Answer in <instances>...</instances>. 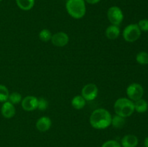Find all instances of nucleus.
Instances as JSON below:
<instances>
[{"mask_svg": "<svg viewBox=\"0 0 148 147\" xmlns=\"http://www.w3.org/2000/svg\"><path fill=\"white\" fill-rule=\"evenodd\" d=\"M69 36L64 32H58L52 35L51 39V41L53 46L60 48L66 46L69 43Z\"/></svg>", "mask_w": 148, "mask_h": 147, "instance_id": "8", "label": "nucleus"}, {"mask_svg": "<svg viewBox=\"0 0 148 147\" xmlns=\"http://www.w3.org/2000/svg\"><path fill=\"white\" fill-rule=\"evenodd\" d=\"M49 106V102L47 99L43 97L38 98V106L37 109H38L40 111L46 110Z\"/></svg>", "mask_w": 148, "mask_h": 147, "instance_id": "22", "label": "nucleus"}, {"mask_svg": "<svg viewBox=\"0 0 148 147\" xmlns=\"http://www.w3.org/2000/svg\"><path fill=\"white\" fill-rule=\"evenodd\" d=\"M134 111L139 112V113H144L147 112L148 110V103L145 99H141L134 102Z\"/></svg>", "mask_w": 148, "mask_h": 147, "instance_id": "14", "label": "nucleus"}, {"mask_svg": "<svg viewBox=\"0 0 148 147\" xmlns=\"http://www.w3.org/2000/svg\"><path fill=\"white\" fill-rule=\"evenodd\" d=\"M9 95L10 92L7 86L0 84V102H4L8 100Z\"/></svg>", "mask_w": 148, "mask_h": 147, "instance_id": "21", "label": "nucleus"}, {"mask_svg": "<svg viewBox=\"0 0 148 147\" xmlns=\"http://www.w3.org/2000/svg\"><path fill=\"white\" fill-rule=\"evenodd\" d=\"M138 138L133 134L124 135L121 141V147H137L138 145Z\"/></svg>", "mask_w": 148, "mask_h": 147, "instance_id": "12", "label": "nucleus"}, {"mask_svg": "<svg viewBox=\"0 0 148 147\" xmlns=\"http://www.w3.org/2000/svg\"><path fill=\"white\" fill-rule=\"evenodd\" d=\"M39 38L41 41L43 42H49L50 41L52 37V33L48 29H43V30H40V32L39 33Z\"/></svg>", "mask_w": 148, "mask_h": 147, "instance_id": "20", "label": "nucleus"}, {"mask_svg": "<svg viewBox=\"0 0 148 147\" xmlns=\"http://www.w3.org/2000/svg\"><path fill=\"white\" fill-rule=\"evenodd\" d=\"M36 0H16V4L20 10L28 11L33 7Z\"/></svg>", "mask_w": 148, "mask_h": 147, "instance_id": "15", "label": "nucleus"}, {"mask_svg": "<svg viewBox=\"0 0 148 147\" xmlns=\"http://www.w3.org/2000/svg\"><path fill=\"white\" fill-rule=\"evenodd\" d=\"M140 27V30L143 32H148V20L147 19H143L140 20L137 24Z\"/></svg>", "mask_w": 148, "mask_h": 147, "instance_id": "23", "label": "nucleus"}, {"mask_svg": "<svg viewBox=\"0 0 148 147\" xmlns=\"http://www.w3.org/2000/svg\"><path fill=\"white\" fill-rule=\"evenodd\" d=\"M142 31L137 24H130L123 30V37L128 43H134L140 37Z\"/></svg>", "mask_w": 148, "mask_h": 147, "instance_id": "4", "label": "nucleus"}, {"mask_svg": "<svg viewBox=\"0 0 148 147\" xmlns=\"http://www.w3.org/2000/svg\"><path fill=\"white\" fill-rule=\"evenodd\" d=\"M72 106L75 110H82L86 105V100L82 97V95H77L72 99Z\"/></svg>", "mask_w": 148, "mask_h": 147, "instance_id": "16", "label": "nucleus"}, {"mask_svg": "<svg viewBox=\"0 0 148 147\" xmlns=\"http://www.w3.org/2000/svg\"><path fill=\"white\" fill-rule=\"evenodd\" d=\"M144 146L145 147H148V136L146 137L144 141Z\"/></svg>", "mask_w": 148, "mask_h": 147, "instance_id": "26", "label": "nucleus"}, {"mask_svg": "<svg viewBox=\"0 0 148 147\" xmlns=\"http://www.w3.org/2000/svg\"><path fill=\"white\" fill-rule=\"evenodd\" d=\"M66 10L68 14L73 18H82L86 13L85 1L84 0H67Z\"/></svg>", "mask_w": 148, "mask_h": 147, "instance_id": "3", "label": "nucleus"}, {"mask_svg": "<svg viewBox=\"0 0 148 147\" xmlns=\"http://www.w3.org/2000/svg\"><path fill=\"white\" fill-rule=\"evenodd\" d=\"M84 1L90 4H98V2H100L101 0H84Z\"/></svg>", "mask_w": 148, "mask_h": 147, "instance_id": "25", "label": "nucleus"}, {"mask_svg": "<svg viewBox=\"0 0 148 147\" xmlns=\"http://www.w3.org/2000/svg\"><path fill=\"white\" fill-rule=\"evenodd\" d=\"M101 147H121V144L114 140H109L103 144Z\"/></svg>", "mask_w": 148, "mask_h": 147, "instance_id": "24", "label": "nucleus"}, {"mask_svg": "<svg viewBox=\"0 0 148 147\" xmlns=\"http://www.w3.org/2000/svg\"><path fill=\"white\" fill-rule=\"evenodd\" d=\"M2 1V0H0V1Z\"/></svg>", "mask_w": 148, "mask_h": 147, "instance_id": "27", "label": "nucleus"}, {"mask_svg": "<svg viewBox=\"0 0 148 147\" xmlns=\"http://www.w3.org/2000/svg\"><path fill=\"white\" fill-rule=\"evenodd\" d=\"M51 124V120L49 117L43 116L38 119V120L36 121V127L38 131L40 132H46L50 129Z\"/></svg>", "mask_w": 148, "mask_h": 147, "instance_id": "11", "label": "nucleus"}, {"mask_svg": "<svg viewBox=\"0 0 148 147\" xmlns=\"http://www.w3.org/2000/svg\"><path fill=\"white\" fill-rule=\"evenodd\" d=\"M106 36L108 39L111 40H116L120 35V28L119 26L111 24L106 29Z\"/></svg>", "mask_w": 148, "mask_h": 147, "instance_id": "13", "label": "nucleus"}, {"mask_svg": "<svg viewBox=\"0 0 148 147\" xmlns=\"http://www.w3.org/2000/svg\"><path fill=\"white\" fill-rule=\"evenodd\" d=\"M22 99H23V97H22L21 94L19 93V92H14L10 94L9 95L8 100L9 102H11L13 105H17V104H19L21 102Z\"/></svg>", "mask_w": 148, "mask_h": 147, "instance_id": "19", "label": "nucleus"}, {"mask_svg": "<svg viewBox=\"0 0 148 147\" xmlns=\"http://www.w3.org/2000/svg\"><path fill=\"white\" fill-rule=\"evenodd\" d=\"M126 123L125 118L120 116V115H115L111 118V124L113 127L115 128H121L124 126Z\"/></svg>", "mask_w": 148, "mask_h": 147, "instance_id": "17", "label": "nucleus"}, {"mask_svg": "<svg viewBox=\"0 0 148 147\" xmlns=\"http://www.w3.org/2000/svg\"><path fill=\"white\" fill-rule=\"evenodd\" d=\"M98 88L96 84L89 83L82 87L81 95L86 101H92L98 97Z\"/></svg>", "mask_w": 148, "mask_h": 147, "instance_id": "7", "label": "nucleus"}, {"mask_svg": "<svg viewBox=\"0 0 148 147\" xmlns=\"http://www.w3.org/2000/svg\"><path fill=\"white\" fill-rule=\"evenodd\" d=\"M126 92L129 99L135 102L143 98L144 95V88L140 84L132 83L127 86Z\"/></svg>", "mask_w": 148, "mask_h": 147, "instance_id": "6", "label": "nucleus"}, {"mask_svg": "<svg viewBox=\"0 0 148 147\" xmlns=\"http://www.w3.org/2000/svg\"><path fill=\"white\" fill-rule=\"evenodd\" d=\"M114 108L116 115L125 118H128L134 112V102L129 98H119L114 103Z\"/></svg>", "mask_w": 148, "mask_h": 147, "instance_id": "2", "label": "nucleus"}, {"mask_svg": "<svg viewBox=\"0 0 148 147\" xmlns=\"http://www.w3.org/2000/svg\"><path fill=\"white\" fill-rule=\"evenodd\" d=\"M111 113L104 108L96 109L91 113L90 116V124L95 129H106L111 124Z\"/></svg>", "mask_w": 148, "mask_h": 147, "instance_id": "1", "label": "nucleus"}, {"mask_svg": "<svg viewBox=\"0 0 148 147\" xmlns=\"http://www.w3.org/2000/svg\"><path fill=\"white\" fill-rule=\"evenodd\" d=\"M107 17L111 24L119 26L124 20V14L119 7L117 6H113L108 10Z\"/></svg>", "mask_w": 148, "mask_h": 147, "instance_id": "5", "label": "nucleus"}, {"mask_svg": "<svg viewBox=\"0 0 148 147\" xmlns=\"http://www.w3.org/2000/svg\"><path fill=\"white\" fill-rule=\"evenodd\" d=\"M22 108L25 111H33L37 109L38 98L35 96L29 95L23 98L21 101Z\"/></svg>", "mask_w": 148, "mask_h": 147, "instance_id": "9", "label": "nucleus"}, {"mask_svg": "<svg viewBox=\"0 0 148 147\" xmlns=\"http://www.w3.org/2000/svg\"><path fill=\"white\" fill-rule=\"evenodd\" d=\"M1 113L4 118L7 119L13 118L15 115L16 110L14 108V105L12 104L9 101L3 102V105L1 108Z\"/></svg>", "mask_w": 148, "mask_h": 147, "instance_id": "10", "label": "nucleus"}, {"mask_svg": "<svg viewBox=\"0 0 148 147\" xmlns=\"http://www.w3.org/2000/svg\"><path fill=\"white\" fill-rule=\"evenodd\" d=\"M136 61L140 65L148 64V53L145 51H140L136 56Z\"/></svg>", "mask_w": 148, "mask_h": 147, "instance_id": "18", "label": "nucleus"}]
</instances>
